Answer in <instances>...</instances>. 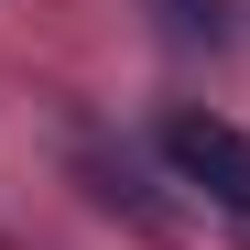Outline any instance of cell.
<instances>
[{
  "label": "cell",
  "instance_id": "obj_1",
  "mask_svg": "<svg viewBox=\"0 0 250 250\" xmlns=\"http://www.w3.org/2000/svg\"><path fill=\"white\" fill-rule=\"evenodd\" d=\"M163 163H174V185H196L207 207H229V218H250V131L218 109H163Z\"/></svg>",
  "mask_w": 250,
  "mask_h": 250
},
{
  "label": "cell",
  "instance_id": "obj_2",
  "mask_svg": "<svg viewBox=\"0 0 250 250\" xmlns=\"http://www.w3.org/2000/svg\"><path fill=\"white\" fill-rule=\"evenodd\" d=\"M152 22H163V44H185V55H196V44H207V55L229 44V0H152Z\"/></svg>",
  "mask_w": 250,
  "mask_h": 250
}]
</instances>
